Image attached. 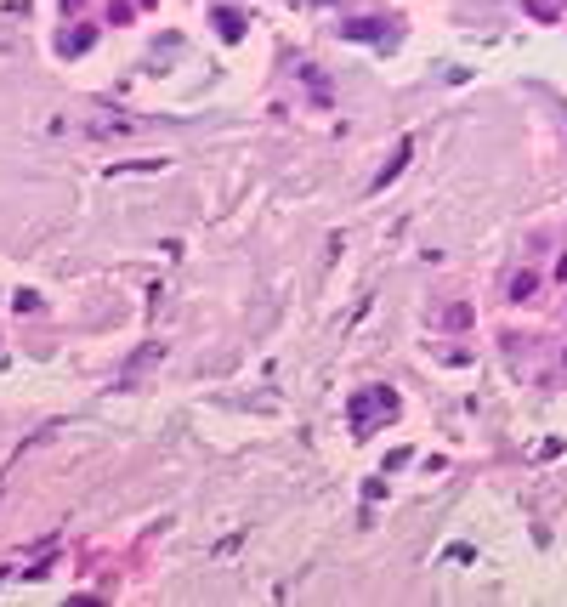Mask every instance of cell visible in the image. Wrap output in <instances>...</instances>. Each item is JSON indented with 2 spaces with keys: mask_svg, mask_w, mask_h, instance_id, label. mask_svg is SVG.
<instances>
[]
</instances>
